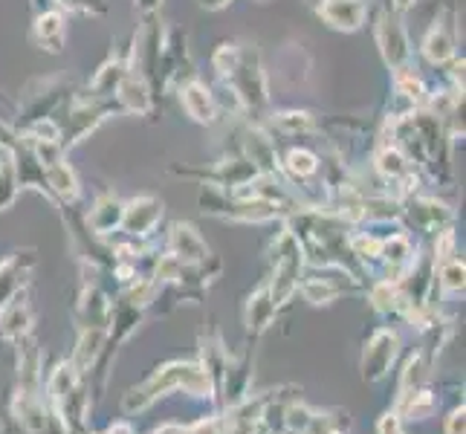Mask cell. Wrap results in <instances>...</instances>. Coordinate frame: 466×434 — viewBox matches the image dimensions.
I'll list each match as a JSON object with an SVG mask.
<instances>
[{"label":"cell","instance_id":"cell-17","mask_svg":"<svg viewBox=\"0 0 466 434\" xmlns=\"http://www.w3.org/2000/svg\"><path fill=\"white\" fill-rule=\"evenodd\" d=\"M116 99L125 110H131V114H148L151 110V93H148L146 82L137 78L134 73H127L122 78V85L116 90Z\"/></svg>","mask_w":466,"mask_h":434},{"label":"cell","instance_id":"cell-28","mask_svg":"<svg viewBox=\"0 0 466 434\" xmlns=\"http://www.w3.org/2000/svg\"><path fill=\"white\" fill-rule=\"evenodd\" d=\"M397 93L403 96V99H406L411 107H417V105H423V102H426V87H423V82H420V78H417L409 67L397 70Z\"/></svg>","mask_w":466,"mask_h":434},{"label":"cell","instance_id":"cell-4","mask_svg":"<svg viewBox=\"0 0 466 434\" xmlns=\"http://www.w3.org/2000/svg\"><path fill=\"white\" fill-rule=\"evenodd\" d=\"M301 264H304V247L293 232H284L276 247V269H272L269 296L276 301V308L284 301H290L293 293L301 284Z\"/></svg>","mask_w":466,"mask_h":434},{"label":"cell","instance_id":"cell-36","mask_svg":"<svg viewBox=\"0 0 466 434\" xmlns=\"http://www.w3.org/2000/svg\"><path fill=\"white\" fill-rule=\"evenodd\" d=\"M137 4H139V9H142V12H154L159 4H163V0H137Z\"/></svg>","mask_w":466,"mask_h":434},{"label":"cell","instance_id":"cell-33","mask_svg":"<svg viewBox=\"0 0 466 434\" xmlns=\"http://www.w3.org/2000/svg\"><path fill=\"white\" fill-rule=\"evenodd\" d=\"M0 148H6V151H15V148H18V139H15V134L9 131L6 125H0Z\"/></svg>","mask_w":466,"mask_h":434},{"label":"cell","instance_id":"cell-2","mask_svg":"<svg viewBox=\"0 0 466 434\" xmlns=\"http://www.w3.org/2000/svg\"><path fill=\"white\" fill-rule=\"evenodd\" d=\"M215 67L232 85L235 96L249 110L267 105V82H264V73H261L258 53H255L252 46L223 44L215 56Z\"/></svg>","mask_w":466,"mask_h":434},{"label":"cell","instance_id":"cell-23","mask_svg":"<svg viewBox=\"0 0 466 434\" xmlns=\"http://www.w3.org/2000/svg\"><path fill=\"white\" fill-rule=\"evenodd\" d=\"M423 53L431 64H446L449 58H452V38H449V32L443 26H435L426 35L423 41Z\"/></svg>","mask_w":466,"mask_h":434},{"label":"cell","instance_id":"cell-37","mask_svg":"<svg viewBox=\"0 0 466 434\" xmlns=\"http://www.w3.org/2000/svg\"><path fill=\"white\" fill-rule=\"evenodd\" d=\"M414 4V0H394V6L400 9V12H403V9H409Z\"/></svg>","mask_w":466,"mask_h":434},{"label":"cell","instance_id":"cell-10","mask_svg":"<svg viewBox=\"0 0 466 434\" xmlns=\"http://www.w3.org/2000/svg\"><path fill=\"white\" fill-rule=\"evenodd\" d=\"M321 18L333 29L353 32L365 21V6L360 0H325V4H321Z\"/></svg>","mask_w":466,"mask_h":434},{"label":"cell","instance_id":"cell-6","mask_svg":"<svg viewBox=\"0 0 466 434\" xmlns=\"http://www.w3.org/2000/svg\"><path fill=\"white\" fill-rule=\"evenodd\" d=\"M377 41H380V50H382V58L389 67L394 70H403L409 64V38L403 26H400L397 21H391L389 15H382L380 18V26H377Z\"/></svg>","mask_w":466,"mask_h":434},{"label":"cell","instance_id":"cell-31","mask_svg":"<svg viewBox=\"0 0 466 434\" xmlns=\"http://www.w3.org/2000/svg\"><path fill=\"white\" fill-rule=\"evenodd\" d=\"M377 434H406L403 420H400V414H397V411L382 414V417H380V423H377Z\"/></svg>","mask_w":466,"mask_h":434},{"label":"cell","instance_id":"cell-16","mask_svg":"<svg viewBox=\"0 0 466 434\" xmlns=\"http://www.w3.org/2000/svg\"><path fill=\"white\" fill-rule=\"evenodd\" d=\"M105 339H107V330L105 328H85L82 330V339H78V348H76V371L78 374H87L90 368L96 365V359L102 357V348H105Z\"/></svg>","mask_w":466,"mask_h":434},{"label":"cell","instance_id":"cell-9","mask_svg":"<svg viewBox=\"0 0 466 434\" xmlns=\"http://www.w3.org/2000/svg\"><path fill=\"white\" fill-rule=\"evenodd\" d=\"M32 35H35V44L46 53H61L64 50V38H67V21H64L61 12H41L35 18V26H32Z\"/></svg>","mask_w":466,"mask_h":434},{"label":"cell","instance_id":"cell-1","mask_svg":"<svg viewBox=\"0 0 466 434\" xmlns=\"http://www.w3.org/2000/svg\"><path fill=\"white\" fill-rule=\"evenodd\" d=\"M168 391H186L191 397H215V382L212 377L206 374L203 365H195V362H168L163 368H157V371L137 385V389L127 391L125 397V411H146L148 406H154L159 397H166Z\"/></svg>","mask_w":466,"mask_h":434},{"label":"cell","instance_id":"cell-29","mask_svg":"<svg viewBox=\"0 0 466 434\" xmlns=\"http://www.w3.org/2000/svg\"><path fill=\"white\" fill-rule=\"evenodd\" d=\"M272 125L284 134H304V131H313V116L304 114V110H284V114L272 116Z\"/></svg>","mask_w":466,"mask_h":434},{"label":"cell","instance_id":"cell-20","mask_svg":"<svg viewBox=\"0 0 466 434\" xmlns=\"http://www.w3.org/2000/svg\"><path fill=\"white\" fill-rule=\"evenodd\" d=\"M125 76H127V64L119 61V58H110L105 67L96 73V78H93V96H99V99L116 96V90H119Z\"/></svg>","mask_w":466,"mask_h":434},{"label":"cell","instance_id":"cell-26","mask_svg":"<svg viewBox=\"0 0 466 434\" xmlns=\"http://www.w3.org/2000/svg\"><path fill=\"white\" fill-rule=\"evenodd\" d=\"M18 197V168L12 163V154L0 159V212L9 208Z\"/></svg>","mask_w":466,"mask_h":434},{"label":"cell","instance_id":"cell-32","mask_svg":"<svg viewBox=\"0 0 466 434\" xmlns=\"http://www.w3.org/2000/svg\"><path fill=\"white\" fill-rule=\"evenodd\" d=\"M443 434H466V409H455L452 414L446 417V426H443Z\"/></svg>","mask_w":466,"mask_h":434},{"label":"cell","instance_id":"cell-24","mask_svg":"<svg viewBox=\"0 0 466 434\" xmlns=\"http://www.w3.org/2000/svg\"><path fill=\"white\" fill-rule=\"evenodd\" d=\"M284 168L293 180H308V177H313L319 171V156L308 148H296V151L287 154Z\"/></svg>","mask_w":466,"mask_h":434},{"label":"cell","instance_id":"cell-34","mask_svg":"<svg viewBox=\"0 0 466 434\" xmlns=\"http://www.w3.org/2000/svg\"><path fill=\"white\" fill-rule=\"evenodd\" d=\"M227 4H232V0H200V6L208 9V12H218V9L227 6Z\"/></svg>","mask_w":466,"mask_h":434},{"label":"cell","instance_id":"cell-30","mask_svg":"<svg viewBox=\"0 0 466 434\" xmlns=\"http://www.w3.org/2000/svg\"><path fill=\"white\" fill-rule=\"evenodd\" d=\"M463 261L452 258V261H443V269H441V284L449 293H463Z\"/></svg>","mask_w":466,"mask_h":434},{"label":"cell","instance_id":"cell-25","mask_svg":"<svg viewBox=\"0 0 466 434\" xmlns=\"http://www.w3.org/2000/svg\"><path fill=\"white\" fill-rule=\"evenodd\" d=\"M348 417V414H345ZM342 414H319L310 411V420L299 434H348V420Z\"/></svg>","mask_w":466,"mask_h":434},{"label":"cell","instance_id":"cell-8","mask_svg":"<svg viewBox=\"0 0 466 434\" xmlns=\"http://www.w3.org/2000/svg\"><path fill=\"white\" fill-rule=\"evenodd\" d=\"M168 252L183 264H203L208 258V247L203 237L188 227V223H177L168 235Z\"/></svg>","mask_w":466,"mask_h":434},{"label":"cell","instance_id":"cell-38","mask_svg":"<svg viewBox=\"0 0 466 434\" xmlns=\"http://www.w3.org/2000/svg\"><path fill=\"white\" fill-rule=\"evenodd\" d=\"M107 434H131V429H127V426H116V429H110Z\"/></svg>","mask_w":466,"mask_h":434},{"label":"cell","instance_id":"cell-21","mask_svg":"<svg viewBox=\"0 0 466 434\" xmlns=\"http://www.w3.org/2000/svg\"><path fill=\"white\" fill-rule=\"evenodd\" d=\"M377 168L385 180L391 183H406L411 177V168H409V159L403 156L400 148H382L380 156H377Z\"/></svg>","mask_w":466,"mask_h":434},{"label":"cell","instance_id":"cell-7","mask_svg":"<svg viewBox=\"0 0 466 434\" xmlns=\"http://www.w3.org/2000/svg\"><path fill=\"white\" fill-rule=\"evenodd\" d=\"M159 217H163V203H159L157 197H137L125 206V215H122V229L127 235H148Z\"/></svg>","mask_w":466,"mask_h":434},{"label":"cell","instance_id":"cell-14","mask_svg":"<svg viewBox=\"0 0 466 434\" xmlns=\"http://www.w3.org/2000/svg\"><path fill=\"white\" fill-rule=\"evenodd\" d=\"M183 107H186V114L200 125H212L215 114H218L212 93H208L200 82H191L183 87Z\"/></svg>","mask_w":466,"mask_h":434},{"label":"cell","instance_id":"cell-11","mask_svg":"<svg viewBox=\"0 0 466 434\" xmlns=\"http://www.w3.org/2000/svg\"><path fill=\"white\" fill-rule=\"evenodd\" d=\"M32 264H35L32 252H18V255H12V258H6L4 264H0V304H9L15 296H18L26 269Z\"/></svg>","mask_w":466,"mask_h":434},{"label":"cell","instance_id":"cell-18","mask_svg":"<svg viewBox=\"0 0 466 434\" xmlns=\"http://www.w3.org/2000/svg\"><path fill=\"white\" fill-rule=\"evenodd\" d=\"M44 183L50 186L58 197H64L67 203H73L78 197V180H76V174L73 168L64 163V159H58V163H50V166H44Z\"/></svg>","mask_w":466,"mask_h":434},{"label":"cell","instance_id":"cell-3","mask_svg":"<svg viewBox=\"0 0 466 434\" xmlns=\"http://www.w3.org/2000/svg\"><path fill=\"white\" fill-rule=\"evenodd\" d=\"M46 403H50L53 414L58 417V423L67 429V434L78 431V426L85 423L87 394L82 389V374L76 371L73 362H61L50 374V382H46Z\"/></svg>","mask_w":466,"mask_h":434},{"label":"cell","instance_id":"cell-22","mask_svg":"<svg viewBox=\"0 0 466 434\" xmlns=\"http://www.w3.org/2000/svg\"><path fill=\"white\" fill-rule=\"evenodd\" d=\"M82 313H85V318H87V325H85V328H105V325H107V318H110V304L105 301V296H102L96 287L85 289V296H82Z\"/></svg>","mask_w":466,"mask_h":434},{"label":"cell","instance_id":"cell-5","mask_svg":"<svg viewBox=\"0 0 466 434\" xmlns=\"http://www.w3.org/2000/svg\"><path fill=\"white\" fill-rule=\"evenodd\" d=\"M397 353H400V336L394 330H377L371 339H368L365 353H362V379L380 382L389 377Z\"/></svg>","mask_w":466,"mask_h":434},{"label":"cell","instance_id":"cell-15","mask_svg":"<svg viewBox=\"0 0 466 434\" xmlns=\"http://www.w3.org/2000/svg\"><path fill=\"white\" fill-rule=\"evenodd\" d=\"M122 215H125V206L116 197H102L90 208L87 223L96 235H107V232L122 229Z\"/></svg>","mask_w":466,"mask_h":434},{"label":"cell","instance_id":"cell-27","mask_svg":"<svg viewBox=\"0 0 466 434\" xmlns=\"http://www.w3.org/2000/svg\"><path fill=\"white\" fill-rule=\"evenodd\" d=\"M299 289H301V296L308 298L310 304H330L336 296L342 293V287L330 284L328 278H308V281L299 284Z\"/></svg>","mask_w":466,"mask_h":434},{"label":"cell","instance_id":"cell-13","mask_svg":"<svg viewBox=\"0 0 466 434\" xmlns=\"http://www.w3.org/2000/svg\"><path fill=\"white\" fill-rule=\"evenodd\" d=\"M29 328H32V310L24 301L12 298V304H6V310L0 313V339L21 342L29 336Z\"/></svg>","mask_w":466,"mask_h":434},{"label":"cell","instance_id":"cell-35","mask_svg":"<svg viewBox=\"0 0 466 434\" xmlns=\"http://www.w3.org/2000/svg\"><path fill=\"white\" fill-rule=\"evenodd\" d=\"M154 434H188V426H163V429H157Z\"/></svg>","mask_w":466,"mask_h":434},{"label":"cell","instance_id":"cell-12","mask_svg":"<svg viewBox=\"0 0 466 434\" xmlns=\"http://www.w3.org/2000/svg\"><path fill=\"white\" fill-rule=\"evenodd\" d=\"M272 318H276V301H272V296H269V287L255 289L247 301V313H244L247 330L252 336H261L272 325Z\"/></svg>","mask_w":466,"mask_h":434},{"label":"cell","instance_id":"cell-19","mask_svg":"<svg viewBox=\"0 0 466 434\" xmlns=\"http://www.w3.org/2000/svg\"><path fill=\"white\" fill-rule=\"evenodd\" d=\"M409 217H411L420 229H426V232H435V229L443 227V223L452 220V215L446 212V206L438 203V200H414V203L409 206Z\"/></svg>","mask_w":466,"mask_h":434}]
</instances>
